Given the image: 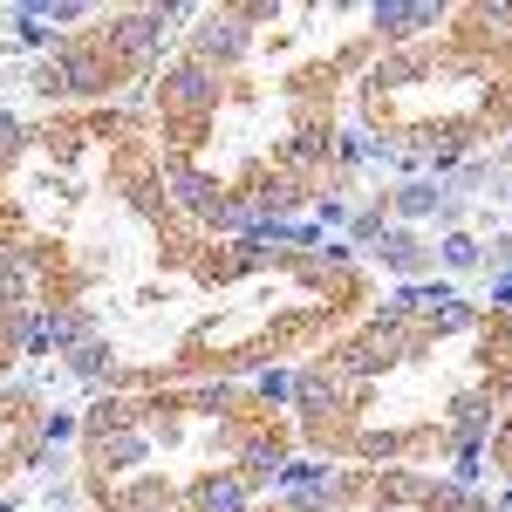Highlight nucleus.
Segmentation results:
<instances>
[{"label": "nucleus", "mask_w": 512, "mask_h": 512, "mask_svg": "<svg viewBox=\"0 0 512 512\" xmlns=\"http://www.w3.org/2000/svg\"><path fill=\"white\" fill-rule=\"evenodd\" d=\"M41 342V301H35V280L14 253H0V376L21 362V355Z\"/></svg>", "instance_id": "2"}, {"label": "nucleus", "mask_w": 512, "mask_h": 512, "mask_svg": "<svg viewBox=\"0 0 512 512\" xmlns=\"http://www.w3.org/2000/svg\"><path fill=\"white\" fill-rule=\"evenodd\" d=\"M274 390L294 403V444L410 472V458H451L492 431L512 390V315L403 294L294 362Z\"/></svg>", "instance_id": "1"}]
</instances>
